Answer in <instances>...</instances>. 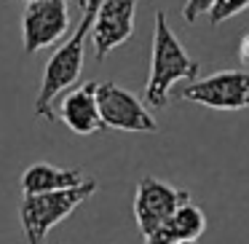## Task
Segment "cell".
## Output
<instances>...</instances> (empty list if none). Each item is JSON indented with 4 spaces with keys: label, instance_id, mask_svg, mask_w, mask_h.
Masks as SVG:
<instances>
[{
    "label": "cell",
    "instance_id": "6da1fadb",
    "mask_svg": "<svg viewBox=\"0 0 249 244\" xmlns=\"http://www.w3.org/2000/svg\"><path fill=\"white\" fill-rule=\"evenodd\" d=\"M99 0H89L81 8V22H78L75 33L51 54L46 62L43 81H40L38 97H35V115L43 121H56L54 105L59 102V94L67 92L72 83L81 78L83 73V56H86V40L91 38V27L97 19Z\"/></svg>",
    "mask_w": 249,
    "mask_h": 244
},
{
    "label": "cell",
    "instance_id": "7a4b0ae2",
    "mask_svg": "<svg viewBox=\"0 0 249 244\" xmlns=\"http://www.w3.org/2000/svg\"><path fill=\"white\" fill-rule=\"evenodd\" d=\"M201 65L188 54L179 38L169 24L166 11H156V30H153V54L150 75L145 83V102L161 110L169 105V92L177 81H198Z\"/></svg>",
    "mask_w": 249,
    "mask_h": 244
},
{
    "label": "cell",
    "instance_id": "3957f363",
    "mask_svg": "<svg viewBox=\"0 0 249 244\" xmlns=\"http://www.w3.org/2000/svg\"><path fill=\"white\" fill-rule=\"evenodd\" d=\"M97 193V180L86 177L81 185L59 190H46V193H24L19 217H22V231L27 244H43L51 228H56L62 220L72 215L81 204H86Z\"/></svg>",
    "mask_w": 249,
    "mask_h": 244
},
{
    "label": "cell",
    "instance_id": "277c9868",
    "mask_svg": "<svg viewBox=\"0 0 249 244\" xmlns=\"http://www.w3.org/2000/svg\"><path fill=\"white\" fill-rule=\"evenodd\" d=\"M190 201V193L185 188H174L166 180L158 177H145L137 183L134 188V204H131V212H134V223L140 228L142 236H150L156 228H161L179 206Z\"/></svg>",
    "mask_w": 249,
    "mask_h": 244
},
{
    "label": "cell",
    "instance_id": "5b68a950",
    "mask_svg": "<svg viewBox=\"0 0 249 244\" xmlns=\"http://www.w3.org/2000/svg\"><path fill=\"white\" fill-rule=\"evenodd\" d=\"M70 30V0H30L22 14L24 54H38Z\"/></svg>",
    "mask_w": 249,
    "mask_h": 244
},
{
    "label": "cell",
    "instance_id": "8992f818",
    "mask_svg": "<svg viewBox=\"0 0 249 244\" xmlns=\"http://www.w3.org/2000/svg\"><path fill=\"white\" fill-rule=\"evenodd\" d=\"M179 97L212 110H247L249 70H222L201 81H190V86H185Z\"/></svg>",
    "mask_w": 249,
    "mask_h": 244
},
{
    "label": "cell",
    "instance_id": "52a82bcc",
    "mask_svg": "<svg viewBox=\"0 0 249 244\" xmlns=\"http://www.w3.org/2000/svg\"><path fill=\"white\" fill-rule=\"evenodd\" d=\"M97 99H99V113L107 129L118 131H140V134H153L158 131L156 118L150 115V110L145 108L137 94H131L129 89L118 86V83L107 81L97 86Z\"/></svg>",
    "mask_w": 249,
    "mask_h": 244
},
{
    "label": "cell",
    "instance_id": "ba28073f",
    "mask_svg": "<svg viewBox=\"0 0 249 244\" xmlns=\"http://www.w3.org/2000/svg\"><path fill=\"white\" fill-rule=\"evenodd\" d=\"M140 0H99L91 27V46L97 62H105L110 51L124 46L134 35V17Z\"/></svg>",
    "mask_w": 249,
    "mask_h": 244
},
{
    "label": "cell",
    "instance_id": "9c48e42d",
    "mask_svg": "<svg viewBox=\"0 0 249 244\" xmlns=\"http://www.w3.org/2000/svg\"><path fill=\"white\" fill-rule=\"evenodd\" d=\"M97 86L99 83L86 81L78 89L67 92L59 99V108H56V118L67 126L70 131L86 137V134H97V131L107 129L99 113V99H97Z\"/></svg>",
    "mask_w": 249,
    "mask_h": 244
},
{
    "label": "cell",
    "instance_id": "30bf717a",
    "mask_svg": "<svg viewBox=\"0 0 249 244\" xmlns=\"http://www.w3.org/2000/svg\"><path fill=\"white\" fill-rule=\"evenodd\" d=\"M206 231V215L193 201H185L161 228L145 236V244H174V242H196Z\"/></svg>",
    "mask_w": 249,
    "mask_h": 244
},
{
    "label": "cell",
    "instance_id": "8fae6325",
    "mask_svg": "<svg viewBox=\"0 0 249 244\" xmlns=\"http://www.w3.org/2000/svg\"><path fill=\"white\" fill-rule=\"evenodd\" d=\"M81 169H65L54 167L49 161H38L24 169L22 174V193H46V190H59V188H72L83 183Z\"/></svg>",
    "mask_w": 249,
    "mask_h": 244
},
{
    "label": "cell",
    "instance_id": "7c38bea8",
    "mask_svg": "<svg viewBox=\"0 0 249 244\" xmlns=\"http://www.w3.org/2000/svg\"><path fill=\"white\" fill-rule=\"evenodd\" d=\"M244 8H249V0H214V6L209 11V24H222L228 19H233L236 14H241Z\"/></svg>",
    "mask_w": 249,
    "mask_h": 244
},
{
    "label": "cell",
    "instance_id": "4fadbf2b",
    "mask_svg": "<svg viewBox=\"0 0 249 244\" xmlns=\"http://www.w3.org/2000/svg\"><path fill=\"white\" fill-rule=\"evenodd\" d=\"M212 6H214V0H185L182 6V19L188 24H196L204 14L212 11Z\"/></svg>",
    "mask_w": 249,
    "mask_h": 244
},
{
    "label": "cell",
    "instance_id": "5bb4252c",
    "mask_svg": "<svg viewBox=\"0 0 249 244\" xmlns=\"http://www.w3.org/2000/svg\"><path fill=\"white\" fill-rule=\"evenodd\" d=\"M238 56H241V62L249 67V33L241 38V46H238Z\"/></svg>",
    "mask_w": 249,
    "mask_h": 244
},
{
    "label": "cell",
    "instance_id": "9a60e30c",
    "mask_svg": "<svg viewBox=\"0 0 249 244\" xmlns=\"http://www.w3.org/2000/svg\"><path fill=\"white\" fill-rule=\"evenodd\" d=\"M24 3H30V0H24ZM70 3H75V6H81V8H83V6L89 3V0H70Z\"/></svg>",
    "mask_w": 249,
    "mask_h": 244
},
{
    "label": "cell",
    "instance_id": "2e32d148",
    "mask_svg": "<svg viewBox=\"0 0 249 244\" xmlns=\"http://www.w3.org/2000/svg\"><path fill=\"white\" fill-rule=\"evenodd\" d=\"M174 244H196V242H174Z\"/></svg>",
    "mask_w": 249,
    "mask_h": 244
}]
</instances>
